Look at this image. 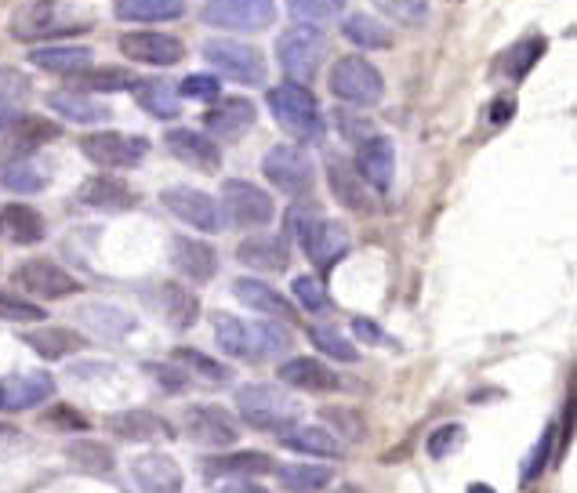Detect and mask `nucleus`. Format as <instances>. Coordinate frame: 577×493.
Listing matches in <instances>:
<instances>
[{"label": "nucleus", "instance_id": "c9c22d12", "mask_svg": "<svg viewBox=\"0 0 577 493\" xmlns=\"http://www.w3.org/2000/svg\"><path fill=\"white\" fill-rule=\"evenodd\" d=\"M48 182H51L48 167L37 164L33 156H26V160H11V164H4V171H0V185H4L8 193H19V196L44 193Z\"/></svg>", "mask_w": 577, "mask_h": 493}, {"label": "nucleus", "instance_id": "9b49d317", "mask_svg": "<svg viewBox=\"0 0 577 493\" xmlns=\"http://www.w3.org/2000/svg\"><path fill=\"white\" fill-rule=\"evenodd\" d=\"M160 203L167 211L175 214L178 222L193 225L200 232H222V211H218V200H211L207 193L193 189V185H167L160 193Z\"/></svg>", "mask_w": 577, "mask_h": 493}, {"label": "nucleus", "instance_id": "72a5a7b5", "mask_svg": "<svg viewBox=\"0 0 577 493\" xmlns=\"http://www.w3.org/2000/svg\"><path fill=\"white\" fill-rule=\"evenodd\" d=\"M80 319L91 327V334L98 338H124L135 330V316L128 309H120V305H109V301H91L80 309Z\"/></svg>", "mask_w": 577, "mask_h": 493}, {"label": "nucleus", "instance_id": "3c124183", "mask_svg": "<svg viewBox=\"0 0 577 493\" xmlns=\"http://www.w3.org/2000/svg\"><path fill=\"white\" fill-rule=\"evenodd\" d=\"M545 55V40L541 37H530V40H523V44H516L512 48V55L505 58V69H509V77L512 80H523L534 69V62Z\"/></svg>", "mask_w": 577, "mask_h": 493}, {"label": "nucleus", "instance_id": "f8f14e48", "mask_svg": "<svg viewBox=\"0 0 577 493\" xmlns=\"http://www.w3.org/2000/svg\"><path fill=\"white\" fill-rule=\"evenodd\" d=\"M182 428L193 443L200 446H233L240 439V425L236 417L225 410V406L215 403H200V406H189L186 417H182Z\"/></svg>", "mask_w": 577, "mask_h": 493}, {"label": "nucleus", "instance_id": "393cba45", "mask_svg": "<svg viewBox=\"0 0 577 493\" xmlns=\"http://www.w3.org/2000/svg\"><path fill=\"white\" fill-rule=\"evenodd\" d=\"M276 377H280L287 388H298V392H334V388H338V374L313 356L287 359L284 367L276 370Z\"/></svg>", "mask_w": 577, "mask_h": 493}, {"label": "nucleus", "instance_id": "c03bdc74", "mask_svg": "<svg viewBox=\"0 0 577 493\" xmlns=\"http://www.w3.org/2000/svg\"><path fill=\"white\" fill-rule=\"evenodd\" d=\"M11 145H26V149H37V145L59 138V127L51 120H40V116H15V124L8 127Z\"/></svg>", "mask_w": 577, "mask_h": 493}, {"label": "nucleus", "instance_id": "f704fd0d", "mask_svg": "<svg viewBox=\"0 0 577 493\" xmlns=\"http://www.w3.org/2000/svg\"><path fill=\"white\" fill-rule=\"evenodd\" d=\"M22 341L44 359H66L88 345L77 330H69V327H40V330H30V334H22Z\"/></svg>", "mask_w": 577, "mask_h": 493}, {"label": "nucleus", "instance_id": "b1692460", "mask_svg": "<svg viewBox=\"0 0 577 493\" xmlns=\"http://www.w3.org/2000/svg\"><path fill=\"white\" fill-rule=\"evenodd\" d=\"M0 236L15 247H33L48 236V222L30 203H4L0 207Z\"/></svg>", "mask_w": 577, "mask_h": 493}, {"label": "nucleus", "instance_id": "423d86ee", "mask_svg": "<svg viewBox=\"0 0 577 493\" xmlns=\"http://www.w3.org/2000/svg\"><path fill=\"white\" fill-rule=\"evenodd\" d=\"M218 211H222V222L236 225V229H265V225L273 222L276 203L255 182L229 178L222 185V207Z\"/></svg>", "mask_w": 577, "mask_h": 493}, {"label": "nucleus", "instance_id": "bb28decb", "mask_svg": "<svg viewBox=\"0 0 577 493\" xmlns=\"http://www.w3.org/2000/svg\"><path fill=\"white\" fill-rule=\"evenodd\" d=\"M30 62L44 73H55V77H77L84 69L95 66V51L84 48V44H59V48H33Z\"/></svg>", "mask_w": 577, "mask_h": 493}, {"label": "nucleus", "instance_id": "052dcab7", "mask_svg": "<svg viewBox=\"0 0 577 493\" xmlns=\"http://www.w3.org/2000/svg\"><path fill=\"white\" fill-rule=\"evenodd\" d=\"M146 374H153L167 392H178V388L189 385V377L182 367H167V363H146Z\"/></svg>", "mask_w": 577, "mask_h": 493}, {"label": "nucleus", "instance_id": "a211bd4d", "mask_svg": "<svg viewBox=\"0 0 577 493\" xmlns=\"http://www.w3.org/2000/svg\"><path fill=\"white\" fill-rule=\"evenodd\" d=\"M356 174L363 182L374 185L378 193H385L396 178V149L385 135H371L356 145Z\"/></svg>", "mask_w": 577, "mask_h": 493}, {"label": "nucleus", "instance_id": "412c9836", "mask_svg": "<svg viewBox=\"0 0 577 493\" xmlns=\"http://www.w3.org/2000/svg\"><path fill=\"white\" fill-rule=\"evenodd\" d=\"M131 479L142 493H182L186 475L178 468L175 457L167 454H142L131 461Z\"/></svg>", "mask_w": 577, "mask_h": 493}, {"label": "nucleus", "instance_id": "ea45409f", "mask_svg": "<svg viewBox=\"0 0 577 493\" xmlns=\"http://www.w3.org/2000/svg\"><path fill=\"white\" fill-rule=\"evenodd\" d=\"M327 182H331V193L334 200L342 203L345 211H367L371 203H367V189H363L360 174H353L342 160H331L327 167Z\"/></svg>", "mask_w": 577, "mask_h": 493}, {"label": "nucleus", "instance_id": "603ef678", "mask_svg": "<svg viewBox=\"0 0 577 493\" xmlns=\"http://www.w3.org/2000/svg\"><path fill=\"white\" fill-rule=\"evenodd\" d=\"M44 316H48V312L40 309V305L19 298V294L0 290V319H8V323H40Z\"/></svg>", "mask_w": 577, "mask_h": 493}, {"label": "nucleus", "instance_id": "de8ad7c7", "mask_svg": "<svg viewBox=\"0 0 577 493\" xmlns=\"http://www.w3.org/2000/svg\"><path fill=\"white\" fill-rule=\"evenodd\" d=\"M287 8L309 26H323V22H334L338 15H345V0H287Z\"/></svg>", "mask_w": 577, "mask_h": 493}, {"label": "nucleus", "instance_id": "0eeeda50", "mask_svg": "<svg viewBox=\"0 0 577 493\" xmlns=\"http://www.w3.org/2000/svg\"><path fill=\"white\" fill-rule=\"evenodd\" d=\"M204 58L222 73V77L236 80V84L265 87V73H269V69H265L262 51L251 48V44L211 37V40H204Z\"/></svg>", "mask_w": 577, "mask_h": 493}, {"label": "nucleus", "instance_id": "4be33fe9", "mask_svg": "<svg viewBox=\"0 0 577 493\" xmlns=\"http://www.w3.org/2000/svg\"><path fill=\"white\" fill-rule=\"evenodd\" d=\"M77 200L91 211H131L138 203L135 189H131L124 178H113V174H95L77 189Z\"/></svg>", "mask_w": 577, "mask_h": 493}, {"label": "nucleus", "instance_id": "2f4dec72", "mask_svg": "<svg viewBox=\"0 0 577 493\" xmlns=\"http://www.w3.org/2000/svg\"><path fill=\"white\" fill-rule=\"evenodd\" d=\"M280 443L294 454H313V457H327V461H338L342 457V439L331 432V428L320 425H298L291 432L280 435Z\"/></svg>", "mask_w": 577, "mask_h": 493}, {"label": "nucleus", "instance_id": "6e6552de", "mask_svg": "<svg viewBox=\"0 0 577 493\" xmlns=\"http://www.w3.org/2000/svg\"><path fill=\"white\" fill-rule=\"evenodd\" d=\"M331 91L353 106H374L385 95V80L367 58L345 55L331 66Z\"/></svg>", "mask_w": 577, "mask_h": 493}, {"label": "nucleus", "instance_id": "680f3d73", "mask_svg": "<svg viewBox=\"0 0 577 493\" xmlns=\"http://www.w3.org/2000/svg\"><path fill=\"white\" fill-rule=\"evenodd\" d=\"M338 127H342V135L349 138V142H356V145H360L363 138L374 135L371 120H363V116H349L345 109H338Z\"/></svg>", "mask_w": 577, "mask_h": 493}, {"label": "nucleus", "instance_id": "69168bd1", "mask_svg": "<svg viewBox=\"0 0 577 493\" xmlns=\"http://www.w3.org/2000/svg\"><path fill=\"white\" fill-rule=\"evenodd\" d=\"M15 116H19L15 102H4V98H0V131H8V127L15 124Z\"/></svg>", "mask_w": 577, "mask_h": 493}, {"label": "nucleus", "instance_id": "49530a36", "mask_svg": "<svg viewBox=\"0 0 577 493\" xmlns=\"http://www.w3.org/2000/svg\"><path fill=\"white\" fill-rule=\"evenodd\" d=\"M309 341L320 348L323 356L338 359V363H356V359H360V352H356L353 341L345 338V334H338L334 327H313L309 330Z\"/></svg>", "mask_w": 577, "mask_h": 493}, {"label": "nucleus", "instance_id": "0e129e2a", "mask_svg": "<svg viewBox=\"0 0 577 493\" xmlns=\"http://www.w3.org/2000/svg\"><path fill=\"white\" fill-rule=\"evenodd\" d=\"M512 113H516V102H512V98H498V102H494V106H490V124L494 127H501V124H509L512 120Z\"/></svg>", "mask_w": 577, "mask_h": 493}, {"label": "nucleus", "instance_id": "6e6d98bb", "mask_svg": "<svg viewBox=\"0 0 577 493\" xmlns=\"http://www.w3.org/2000/svg\"><path fill=\"white\" fill-rule=\"evenodd\" d=\"M40 425L55 428V432H84V428H88V417L80 414V410H73V406H51V410H44Z\"/></svg>", "mask_w": 577, "mask_h": 493}, {"label": "nucleus", "instance_id": "a878e982", "mask_svg": "<svg viewBox=\"0 0 577 493\" xmlns=\"http://www.w3.org/2000/svg\"><path fill=\"white\" fill-rule=\"evenodd\" d=\"M146 301L171 327H193L196 316H200V301H196L186 287H178V283H157V287L146 294Z\"/></svg>", "mask_w": 577, "mask_h": 493}, {"label": "nucleus", "instance_id": "aec40b11", "mask_svg": "<svg viewBox=\"0 0 577 493\" xmlns=\"http://www.w3.org/2000/svg\"><path fill=\"white\" fill-rule=\"evenodd\" d=\"M204 127L211 138H244L255 127V102L247 98H215V106L204 113Z\"/></svg>", "mask_w": 577, "mask_h": 493}, {"label": "nucleus", "instance_id": "bf43d9fd", "mask_svg": "<svg viewBox=\"0 0 577 493\" xmlns=\"http://www.w3.org/2000/svg\"><path fill=\"white\" fill-rule=\"evenodd\" d=\"M323 421H338V432L349 435V439H363V421L360 414H353V410H342V406H327V410H320Z\"/></svg>", "mask_w": 577, "mask_h": 493}, {"label": "nucleus", "instance_id": "e2e57ef3", "mask_svg": "<svg viewBox=\"0 0 577 493\" xmlns=\"http://www.w3.org/2000/svg\"><path fill=\"white\" fill-rule=\"evenodd\" d=\"M353 334L363 341V345H392L389 334H385V330L378 327V323H371L367 316H356V319H353Z\"/></svg>", "mask_w": 577, "mask_h": 493}, {"label": "nucleus", "instance_id": "09e8293b", "mask_svg": "<svg viewBox=\"0 0 577 493\" xmlns=\"http://www.w3.org/2000/svg\"><path fill=\"white\" fill-rule=\"evenodd\" d=\"M255 334H258V359L284 356L287 348H291V330L280 327V319L265 316L262 323H255Z\"/></svg>", "mask_w": 577, "mask_h": 493}, {"label": "nucleus", "instance_id": "774afa93", "mask_svg": "<svg viewBox=\"0 0 577 493\" xmlns=\"http://www.w3.org/2000/svg\"><path fill=\"white\" fill-rule=\"evenodd\" d=\"M465 493H494V490H490V486H483V483H472Z\"/></svg>", "mask_w": 577, "mask_h": 493}, {"label": "nucleus", "instance_id": "8fccbe9b", "mask_svg": "<svg viewBox=\"0 0 577 493\" xmlns=\"http://www.w3.org/2000/svg\"><path fill=\"white\" fill-rule=\"evenodd\" d=\"M294 290V301L302 305L305 312H331V298H327V290L316 276H294L291 283Z\"/></svg>", "mask_w": 577, "mask_h": 493}, {"label": "nucleus", "instance_id": "13d9d810", "mask_svg": "<svg viewBox=\"0 0 577 493\" xmlns=\"http://www.w3.org/2000/svg\"><path fill=\"white\" fill-rule=\"evenodd\" d=\"M22 95H30V77L11 66H0V98L4 102H19Z\"/></svg>", "mask_w": 577, "mask_h": 493}, {"label": "nucleus", "instance_id": "864d4df0", "mask_svg": "<svg viewBox=\"0 0 577 493\" xmlns=\"http://www.w3.org/2000/svg\"><path fill=\"white\" fill-rule=\"evenodd\" d=\"M461 443H465V428L458 425V421H450V425H440L436 432L429 435V457H450V454H458Z\"/></svg>", "mask_w": 577, "mask_h": 493}, {"label": "nucleus", "instance_id": "f3484780", "mask_svg": "<svg viewBox=\"0 0 577 493\" xmlns=\"http://www.w3.org/2000/svg\"><path fill=\"white\" fill-rule=\"evenodd\" d=\"M106 428L124 443H167L175 439V425L149 410H120L106 417Z\"/></svg>", "mask_w": 577, "mask_h": 493}, {"label": "nucleus", "instance_id": "4c0bfd02", "mask_svg": "<svg viewBox=\"0 0 577 493\" xmlns=\"http://www.w3.org/2000/svg\"><path fill=\"white\" fill-rule=\"evenodd\" d=\"M131 91H135L138 106L146 109L149 116H157V120H175V116L182 113L175 87L167 84V80H138Z\"/></svg>", "mask_w": 577, "mask_h": 493}, {"label": "nucleus", "instance_id": "ddd939ff", "mask_svg": "<svg viewBox=\"0 0 577 493\" xmlns=\"http://www.w3.org/2000/svg\"><path fill=\"white\" fill-rule=\"evenodd\" d=\"M15 283L22 290H30L33 298H44V301H59V298H73L80 290V280H73L62 265L48 258H33V261H22L15 269Z\"/></svg>", "mask_w": 577, "mask_h": 493}, {"label": "nucleus", "instance_id": "5fc2aeb1", "mask_svg": "<svg viewBox=\"0 0 577 493\" xmlns=\"http://www.w3.org/2000/svg\"><path fill=\"white\" fill-rule=\"evenodd\" d=\"M552 443H556V425H548L545 432H541V439H538V446L530 450V461L523 464V483H534L541 472H545V464L552 461Z\"/></svg>", "mask_w": 577, "mask_h": 493}, {"label": "nucleus", "instance_id": "9d476101", "mask_svg": "<svg viewBox=\"0 0 577 493\" xmlns=\"http://www.w3.org/2000/svg\"><path fill=\"white\" fill-rule=\"evenodd\" d=\"M204 22L215 29H233V33H255L276 22L273 0H207Z\"/></svg>", "mask_w": 577, "mask_h": 493}, {"label": "nucleus", "instance_id": "a18cd8bd", "mask_svg": "<svg viewBox=\"0 0 577 493\" xmlns=\"http://www.w3.org/2000/svg\"><path fill=\"white\" fill-rule=\"evenodd\" d=\"M178 363V367H189L196 377H204V381H211V385H225L229 377H233V370L225 367V363H218V359L204 356V352H196V348H175V356H171Z\"/></svg>", "mask_w": 577, "mask_h": 493}, {"label": "nucleus", "instance_id": "dca6fc26", "mask_svg": "<svg viewBox=\"0 0 577 493\" xmlns=\"http://www.w3.org/2000/svg\"><path fill=\"white\" fill-rule=\"evenodd\" d=\"M164 142H167V153L175 156V160H182L186 167H193V171L215 174L218 167H222V153H218V145L211 142V135H200L193 127L167 131Z\"/></svg>", "mask_w": 577, "mask_h": 493}, {"label": "nucleus", "instance_id": "58836bf2", "mask_svg": "<svg viewBox=\"0 0 577 493\" xmlns=\"http://www.w3.org/2000/svg\"><path fill=\"white\" fill-rule=\"evenodd\" d=\"M276 475L287 493H320L334 483V472L327 464H284L276 468Z\"/></svg>", "mask_w": 577, "mask_h": 493}, {"label": "nucleus", "instance_id": "37998d69", "mask_svg": "<svg viewBox=\"0 0 577 493\" xmlns=\"http://www.w3.org/2000/svg\"><path fill=\"white\" fill-rule=\"evenodd\" d=\"M77 84H84V91H131L138 77L124 66H91L77 73Z\"/></svg>", "mask_w": 577, "mask_h": 493}, {"label": "nucleus", "instance_id": "2eb2a0df", "mask_svg": "<svg viewBox=\"0 0 577 493\" xmlns=\"http://www.w3.org/2000/svg\"><path fill=\"white\" fill-rule=\"evenodd\" d=\"M55 396V377L44 370H30V374H8L0 377V410L4 414H19L37 403H48Z\"/></svg>", "mask_w": 577, "mask_h": 493}, {"label": "nucleus", "instance_id": "5701e85b", "mask_svg": "<svg viewBox=\"0 0 577 493\" xmlns=\"http://www.w3.org/2000/svg\"><path fill=\"white\" fill-rule=\"evenodd\" d=\"M236 261L247 265V269L255 272H287L291 265V251H287V243L273 232H258V236H247L240 247H236Z\"/></svg>", "mask_w": 577, "mask_h": 493}, {"label": "nucleus", "instance_id": "338daca9", "mask_svg": "<svg viewBox=\"0 0 577 493\" xmlns=\"http://www.w3.org/2000/svg\"><path fill=\"white\" fill-rule=\"evenodd\" d=\"M218 493H269L265 486H255V483H225Z\"/></svg>", "mask_w": 577, "mask_h": 493}, {"label": "nucleus", "instance_id": "f257e3e1", "mask_svg": "<svg viewBox=\"0 0 577 493\" xmlns=\"http://www.w3.org/2000/svg\"><path fill=\"white\" fill-rule=\"evenodd\" d=\"M236 410H240V417H244L251 428H258V432L284 435L302 421V403L276 385L236 388Z\"/></svg>", "mask_w": 577, "mask_h": 493}, {"label": "nucleus", "instance_id": "4468645a", "mask_svg": "<svg viewBox=\"0 0 577 493\" xmlns=\"http://www.w3.org/2000/svg\"><path fill=\"white\" fill-rule=\"evenodd\" d=\"M298 243H302V251L309 254V261L323 272L334 269V265L349 254V232H345V225L327 222V218H309V225L302 229Z\"/></svg>", "mask_w": 577, "mask_h": 493}, {"label": "nucleus", "instance_id": "1a4fd4ad", "mask_svg": "<svg viewBox=\"0 0 577 493\" xmlns=\"http://www.w3.org/2000/svg\"><path fill=\"white\" fill-rule=\"evenodd\" d=\"M80 153L88 156L95 167L124 171V167H138L146 160L149 142L138 135H120V131H95V135L80 138Z\"/></svg>", "mask_w": 577, "mask_h": 493}, {"label": "nucleus", "instance_id": "f03ea898", "mask_svg": "<svg viewBox=\"0 0 577 493\" xmlns=\"http://www.w3.org/2000/svg\"><path fill=\"white\" fill-rule=\"evenodd\" d=\"M269 109H273L276 124L284 127L287 135H294L298 142H323V113L320 102L309 95V87L302 84H280L269 87Z\"/></svg>", "mask_w": 577, "mask_h": 493}, {"label": "nucleus", "instance_id": "6ab92c4d", "mask_svg": "<svg viewBox=\"0 0 577 493\" xmlns=\"http://www.w3.org/2000/svg\"><path fill=\"white\" fill-rule=\"evenodd\" d=\"M120 55H128L131 62H146V66H175L186 58V48L182 40L167 33H124Z\"/></svg>", "mask_w": 577, "mask_h": 493}, {"label": "nucleus", "instance_id": "20e7f679", "mask_svg": "<svg viewBox=\"0 0 577 493\" xmlns=\"http://www.w3.org/2000/svg\"><path fill=\"white\" fill-rule=\"evenodd\" d=\"M262 171H265V178H269V185L280 189L284 196H291V200L309 196V193H313V185H316L313 156L305 153L302 145H294V142L273 145V149L262 156Z\"/></svg>", "mask_w": 577, "mask_h": 493}, {"label": "nucleus", "instance_id": "79ce46f5", "mask_svg": "<svg viewBox=\"0 0 577 493\" xmlns=\"http://www.w3.org/2000/svg\"><path fill=\"white\" fill-rule=\"evenodd\" d=\"M342 37L363 51H378V48H389L392 44L389 29H385L378 19H371V15H349L342 26Z\"/></svg>", "mask_w": 577, "mask_h": 493}, {"label": "nucleus", "instance_id": "4d7b16f0", "mask_svg": "<svg viewBox=\"0 0 577 493\" xmlns=\"http://www.w3.org/2000/svg\"><path fill=\"white\" fill-rule=\"evenodd\" d=\"M178 91L186 98H196V102H215V98L222 95V84H218V77H211V73H189V77L178 84Z\"/></svg>", "mask_w": 577, "mask_h": 493}, {"label": "nucleus", "instance_id": "cd10ccee", "mask_svg": "<svg viewBox=\"0 0 577 493\" xmlns=\"http://www.w3.org/2000/svg\"><path fill=\"white\" fill-rule=\"evenodd\" d=\"M178 265V272L186 276V280L193 283H207L215 280L218 272V251L211 247V243L204 240H189V236H178L175 240V258H171Z\"/></svg>", "mask_w": 577, "mask_h": 493}, {"label": "nucleus", "instance_id": "7c9ffc66", "mask_svg": "<svg viewBox=\"0 0 577 493\" xmlns=\"http://www.w3.org/2000/svg\"><path fill=\"white\" fill-rule=\"evenodd\" d=\"M233 294L244 301L247 309L262 312V316H269V319H280V323L294 319V305L276 287H269L265 280H236Z\"/></svg>", "mask_w": 577, "mask_h": 493}, {"label": "nucleus", "instance_id": "c85d7f7f", "mask_svg": "<svg viewBox=\"0 0 577 493\" xmlns=\"http://www.w3.org/2000/svg\"><path fill=\"white\" fill-rule=\"evenodd\" d=\"M215 323V341L222 348L225 356L233 359H258V334H255V323H244L236 316H225V312H215L211 316Z\"/></svg>", "mask_w": 577, "mask_h": 493}, {"label": "nucleus", "instance_id": "39448f33", "mask_svg": "<svg viewBox=\"0 0 577 493\" xmlns=\"http://www.w3.org/2000/svg\"><path fill=\"white\" fill-rule=\"evenodd\" d=\"M323 33L316 26H294L276 37V62L291 84H313L323 58Z\"/></svg>", "mask_w": 577, "mask_h": 493}, {"label": "nucleus", "instance_id": "c756f323", "mask_svg": "<svg viewBox=\"0 0 577 493\" xmlns=\"http://www.w3.org/2000/svg\"><path fill=\"white\" fill-rule=\"evenodd\" d=\"M48 109L59 113L69 124H106L113 109L106 102H98L91 95H80V91H51L48 95Z\"/></svg>", "mask_w": 577, "mask_h": 493}, {"label": "nucleus", "instance_id": "473e14b6", "mask_svg": "<svg viewBox=\"0 0 577 493\" xmlns=\"http://www.w3.org/2000/svg\"><path fill=\"white\" fill-rule=\"evenodd\" d=\"M276 472V461L262 450H240V454H222L204 461L207 479H222V475H269Z\"/></svg>", "mask_w": 577, "mask_h": 493}, {"label": "nucleus", "instance_id": "7ed1b4c3", "mask_svg": "<svg viewBox=\"0 0 577 493\" xmlns=\"http://www.w3.org/2000/svg\"><path fill=\"white\" fill-rule=\"evenodd\" d=\"M80 29H88V22L80 19V15H73L59 0H26L11 15V37L26 40V44L62 37V33H80Z\"/></svg>", "mask_w": 577, "mask_h": 493}, {"label": "nucleus", "instance_id": "a19ab883", "mask_svg": "<svg viewBox=\"0 0 577 493\" xmlns=\"http://www.w3.org/2000/svg\"><path fill=\"white\" fill-rule=\"evenodd\" d=\"M66 454L80 472H88V475H109L113 472V464H117L113 450H109L106 443H95V439H73V443L66 446Z\"/></svg>", "mask_w": 577, "mask_h": 493}, {"label": "nucleus", "instance_id": "e433bc0d", "mask_svg": "<svg viewBox=\"0 0 577 493\" xmlns=\"http://www.w3.org/2000/svg\"><path fill=\"white\" fill-rule=\"evenodd\" d=\"M113 11L124 22H171L186 15V4L182 0H117Z\"/></svg>", "mask_w": 577, "mask_h": 493}]
</instances>
